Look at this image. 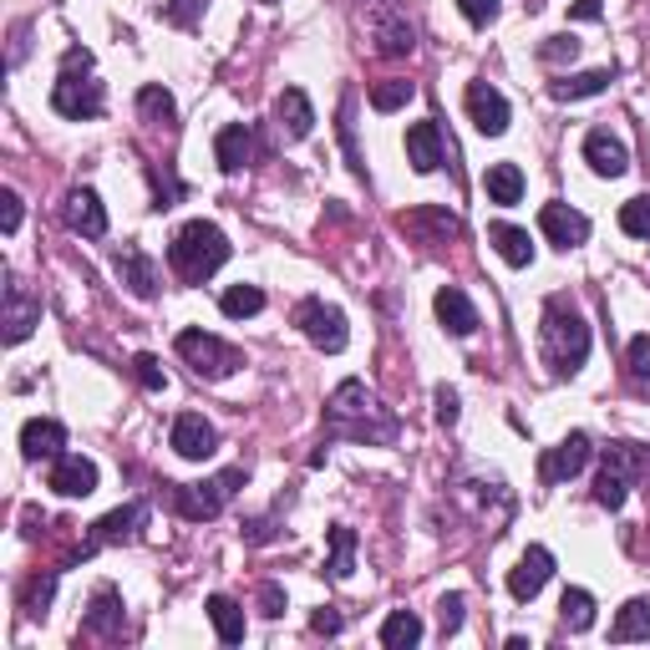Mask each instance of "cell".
Instances as JSON below:
<instances>
[{"label": "cell", "mask_w": 650, "mask_h": 650, "mask_svg": "<svg viewBox=\"0 0 650 650\" xmlns=\"http://www.w3.org/2000/svg\"><path fill=\"white\" fill-rule=\"evenodd\" d=\"M325 433L351 443H397L402 422L366 392V382H341L325 402Z\"/></svg>", "instance_id": "6da1fadb"}, {"label": "cell", "mask_w": 650, "mask_h": 650, "mask_svg": "<svg viewBox=\"0 0 650 650\" xmlns=\"http://www.w3.org/2000/svg\"><path fill=\"white\" fill-rule=\"evenodd\" d=\"M539 341H544V362L555 376H575L590 356V325L579 315V305L569 295H555L544 305V325H539Z\"/></svg>", "instance_id": "7a4b0ae2"}, {"label": "cell", "mask_w": 650, "mask_h": 650, "mask_svg": "<svg viewBox=\"0 0 650 650\" xmlns=\"http://www.w3.org/2000/svg\"><path fill=\"white\" fill-rule=\"evenodd\" d=\"M224 260H230V240H224V230L209 224V219L183 224V230L173 234V244H169V265H173V275H179L183 285H204Z\"/></svg>", "instance_id": "3957f363"}, {"label": "cell", "mask_w": 650, "mask_h": 650, "mask_svg": "<svg viewBox=\"0 0 650 650\" xmlns=\"http://www.w3.org/2000/svg\"><path fill=\"white\" fill-rule=\"evenodd\" d=\"M51 108L72 122H87L102 112V82L92 72V51H82V47L67 51V67H61L57 87H51Z\"/></svg>", "instance_id": "277c9868"}, {"label": "cell", "mask_w": 650, "mask_h": 650, "mask_svg": "<svg viewBox=\"0 0 650 650\" xmlns=\"http://www.w3.org/2000/svg\"><path fill=\"white\" fill-rule=\"evenodd\" d=\"M173 351H179L183 362L193 366V376H204V382H224V376H234L244 366L240 351L224 346V341L209 336V331H179Z\"/></svg>", "instance_id": "5b68a950"}, {"label": "cell", "mask_w": 650, "mask_h": 650, "mask_svg": "<svg viewBox=\"0 0 650 650\" xmlns=\"http://www.w3.org/2000/svg\"><path fill=\"white\" fill-rule=\"evenodd\" d=\"M240 488H244V468H224L209 483H183V488H173V508H179L183 518H214Z\"/></svg>", "instance_id": "8992f818"}, {"label": "cell", "mask_w": 650, "mask_h": 650, "mask_svg": "<svg viewBox=\"0 0 650 650\" xmlns=\"http://www.w3.org/2000/svg\"><path fill=\"white\" fill-rule=\"evenodd\" d=\"M295 325H301L305 336H311V346H321L325 356L346 351V341H351L346 311H341V305H325V301H305L301 311H295Z\"/></svg>", "instance_id": "52a82bcc"}, {"label": "cell", "mask_w": 650, "mask_h": 650, "mask_svg": "<svg viewBox=\"0 0 650 650\" xmlns=\"http://www.w3.org/2000/svg\"><path fill=\"white\" fill-rule=\"evenodd\" d=\"M143 524H148V504H143V498H133L128 508H112L108 518H97V524H92V539H87L77 555L87 559V555H97V549H108V544L138 539V529H143Z\"/></svg>", "instance_id": "ba28073f"}, {"label": "cell", "mask_w": 650, "mask_h": 650, "mask_svg": "<svg viewBox=\"0 0 650 650\" xmlns=\"http://www.w3.org/2000/svg\"><path fill=\"white\" fill-rule=\"evenodd\" d=\"M372 41L382 57H407L412 47H417V31H412V21L392 6V0H372Z\"/></svg>", "instance_id": "9c48e42d"}, {"label": "cell", "mask_w": 650, "mask_h": 650, "mask_svg": "<svg viewBox=\"0 0 650 650\" xmlns=\"http://www.w3.org/2000/svg\"><path fill=\"white\" fill-rule=\"evenodd\" d=\"M169 447L179 453V458H189V463L214 458V447H219L214 422H204L199 412H183V417H173V427H169Z\"/></svg>", "instance_id": "30bf717a"}, {"label": "cell", "mask_w": 650, "mask_h": 650, "mask_svg": "<svg viewBox=\"0 0 650 650\" xmlns=\"http://www.w3.org/2000/svg\"><path fill=\"white\" fill-rule=\"evenodd\" d=\"M549 575H555V555H549V549H539V544H529V549H524V559L508 569V595H514L518 605H529L534 595L549 585Z\"/></svg>", "instance_id": "8fae6325"}, {"label": "cell", "mask_w": 650, "mask_h": 650, "mask_svg": "<svg viewBox=\"0 0 650 650\" xmlns=\"http://www.w3.org/2000/svg\"><path fill=\"white\" fill-rule=\"evenodd\" d=\"M468 118L483 138H504L508 133V102L494 82H468Z\"/></svg>", "instance_id": "7c38bea8"}, {"label": "cell", "mask_w": 650, "mask_h": 650, "mask_svg": "<svg viewBox=\"0 0 650 650\" xmlns=\"http://www.w3.org/2000/svg\"><path fill=\"white\" fill-rule=\"evenodd\" d=\"M61 219H67V230L82 234V240H102V234H108V209H102V199H97L92 189H72V193H67Z\"/></svg>", "instance_id": "4fadbf2b"}, {"label": "cell", "mask_w": 650, "mask_h": 650, "mask_svg": "<svg viewBox=\"0 0 650 650\" xmlns=\"http://www.w3.org/2000/svg\"><path fill=\"white\" fill-rule=\"evenodd\" d=\"M47 483L61 498H87V494H97V463L82 458V453H61V458L51 463Z\"/></svg>", "instance_id": "5bb4252c"}, {"label": "cell", "mask_w": 650, "mask_h": 650, "mask_svg": "<svg viewBox=\"0 0 650 650\" xmlns=\"http://www.w3.org/2000/svg\"><path fill=\"white\" fill-rule=\"evenodd\" d=\"M254 153H260V138H254L250 122H230V128H219L214 138V158L224 173H240L254 163Z\"/></svg>", "instance_id": "9a60e30c"}, {"label": "cell", "mask_w": 650, "mask_h": 650, "mask_svg": "<svg viewBox=\"0 0 650 650\" xmlns=\"http://www.w3.org/2000/svg\"><path fill=\"white\" fill-rule=\"evenodd\" d=\"M539 230L559 244V250H579V244L590 240V219L579 214L569 204H544L539 209Z\"/></svg>", "instance_id": "2e32d148"}, {"label": "cell", "mask_w": 650, "mask_h": 650, "mask_svg": "<svg viewBox=\"0 0 650 650\" xmlns=\"http://www.w3.org/2000/svg\"><path fill=\"white\" fill-rule=\"evenodd\" d=\"M585 163H590L600 179H620V173L630 169V148L620 143L610 128H595V133L585 138Z\"/></svg>", "instance_id": "e0dca14e"}, {"label": "cell", "mask_w": 650, "mask_h": 650, "mask_svg": "<svg viewBox=\"0 0 650 650\" xmlns=\"http://www.w3.org/2000/svg\"><path fill=\"white\" fill-rule=\"evenodd\" d=\"M585 463H590V433H569L565 443L539 463V478L544 483H565V478H575V473H585Z\"/></svg>", "instance_id": "ac0fdd59"}, {"label": "cell", "mask_w": 650, "mask_h": 650, "mask_svg": "<svg viewBox=\"0 0 650 650\" xmlns=\"http://www.w3.org/2000/svg\"><path fill=\"white\" fill-rule=\"evenodd\" d=\"M112 265H118V275H122V285L133 290L138 301H153L158 295V265L148 260L138 244H122L118 254H112Z\"/></svg>", "instance_id": "d6986e66"}, {"label": "cell", "mask_w": 650, "mask_h": 650, "mask_svg": "<svg viewBox=\"0 0 650 650\" xmlns=\"http://www.w3.org/2000/svg\"><path fill=\"white\" fill-rule=\"evenodd\" d=\"M41 325V301L37 295H26L21 285H6V346H21L31 331Z\"/></svg>", "instance_id": "ffe728a7"}, {"label": "cell", "mask_w": 650, "mask_h": 650, "mask_svg": "<svg viewBox=\"0 0 650 650\" xmlns=\"http://www.w3.org/2000/svg\"><path fill=\"white\" fill-rule=\"evenodd\" d=\"M433 311H437V321H443L447 336H473V331H478V305H473L458 285H443V290H437Z\"/></svg>", "instance_id": "44dd1931"}, {"label": "cell", "mask_w": 650, "mask_h": 650, "mask_svg": "<svg viewBox=\"0 0 650 650\" xmlns=\"http://www.w3.org/2000/svg\"><path fill=\"white\" fill-rule=\"evenodd\" d=\"M402 230L417 234L422 244H447V240H458V214H447V209H412V214H402Z\"/></svg>", "instance_id": "7402d4cb"}, {"label": "cell", "mask_w": 650, "mask_h": 650, "mask_svg": "<svg viewBox=\"0 0 650 650\" xmlns=\"http://www.w3.org/2000/svg\"><path fill=\"white\" fill-rule=\"evenodd\" d=\"M275 122H280V133L285 138H311V128H315V108H311V97L301 92V87H285V92L275 97Z\"/></svg>", "instance_id": "603a6c76"}, {"label": "cell", "mask_w": 650, "mask_h": 650, "mask_svg": "<svg viewBox=\"0 0 650 650\" xmlns=\"http://www.w3.org/2000/svg\"><path fill=\"white\" fill-rule=\"evenodd\" d=\"M61 447H67V427H61L57 417H31L21 427V453L31 463L41 458H61Z\"/></svg>", "instance_id": "cb8c5ba5"}, {"label": "cell", "mask_w": 650, "mask_h": 650, "mask_svg": "<svg viewBox=\"0 0 650 650\" xmlns=\"http://www.w3.org/2000/svg\"><path fill=\"white\" fill-rule=\"evenodd\" d=\"M82 626L92 630V636H102V640H118L122 636V595L112 590V585H102V590L92 595Z\"/></svg>", "instance_id": "d4e9b609"}, {"label": "cell", "mask_w": 650, "mask_h": 650, "mask_svg": "<svg viewBox=\"0 0 650 650\" xmlns=\"http://www.w3.org/2000/svg\"><path fill=\"white\" fill-rule=\"evenodd\" d=\"M407 163L417 173H437V163H443V133H437V122H412L407 128Z\"/></svg>", "instance_id": "484cf974"}, {"label": "cell", "mask_w": 650, "mask_h": 650, "mask_svg": "<svg viewBox=\"0 0 650 650\" xmlns=\"http://www.w3.org/2000/svg\"><path fill=\"white\" fill-rule=\"evenodd\" d=\"M610 87V67H595V72H565L559 82H549L555 102H585V97H600Z\"/></svg>", "instance_id": "4316f807"}, {"label": "cell", "mask_w": 650, "mask_h": 650, "mask_svg": "<svg viewBox=\"0 0 650 650\" xmlns=\"http://www.w3.org/2000/svg\"><path fill=\"white\" fill-rule=\"evenodd\" d=\"M488 244L504 254L514 270L534 265V244H529V230H518V224H488Z\"/></svg>", "instance_id": "83f0119b"}, {"label": "cell", "mask_w": 650, "mask_h": 650, "mask_svg": "<svg viewBox=\"0 0 650 650\" xmlns=\"http://www.w3.org/2000/svg\"><path fill=\"white\" fill-rule=\"evenodd\" d=\"M351 569H356V529L351 524H336L331 529V559H325V575L336 579H351Z\"/></svg>", "instance_id": "f1b7e54d"}, {"label": "cell", "mask_w": 650, "mask_h": 650, "mask_svg": "<svg viewBox=\"0 0 650 650\" xmlns=\"http://www.w3.org/2000/svg\"><path fill=\"white\" fill-rule=\"evenodd\" d=\"M483 189H488V204H518L524 199V173H518V163H494Z\"/></svg>", "instance_id": "f546056e"}, {"label": "cell", "mask_w": 650, "mask_h": 650, "mask_svg": "<svg viewBox=\"0 0 650 650\" xmlns=\"http://www.w3.org/2000/svg\"><path fill=\"white\" fill-rule=\"evenodd\" d=\"M382 646L386 650H412V646H422V620L412 610H392L382 620Z\"/></svg>", "instance_id": "4dcf8cb0"}, {"label": "cell", "mask_w": 650, "mask_h": 650, "mask_svg": "<svg viewBox=\"0 0 650 650\" xmlns=\"http://www.w3.org/2000/svg\"><path fill=\"white\" fill-rule=\"evenodd\" d=\"M209 620H214V630H219L224 646H240L244 640V610L230 600V595H214V600H209Z\"/></svg>", "instance_id": "1f68e13d"}, {"label": "cell", "mask_w": 650, "mask_h": 650, "mask_svg": "<svg viewBox=\"0 0 650 650\" xmlns=\"http://www.w3.org/2000/svg\"><path fill=\"white\" fill-rule=\"evenodd\" d=\"M610 640H650V600H630L620 605L610 626Z\"/></svg>", "instance_id": "d6a6232c"}, {"label": "cell", "mask_w": 650, "mask_h": 650, "mask_svg": "<svg viewBox=\"0 0 650 650\" xmlns=\"http://www.w3.org/2000/svg\"><path fill=\"white\" fill-rule=\"evenodd\" d=\"M219 311L230 315V321L260 315V311H265V290H260V285H230V290H224V301H219Z\"/></svg>", "instance_id": "836d02e7"}, {"label": "cell", "mask_w": 650, "mask_h": 650, "mask_svg": "<svg viewBox=\"0 0 650 650\" xmlns=\"http://www.w3.org/2000/svg\"><path fill=\"white\" fill-rule=\"evenodd\" d=\"M626 494H630V478L620 468H610V463H605L600 478H595V504L615 514V508H626Z\"/></svg>", "instance_id": "e575fe53"}, {"label": "cell", "mask_w": 650, "mask_h": 650, "mask_svg": "<svg viewBox=\"0 0 650 650\" xmlns=\"http://www.w3.org/2000/svg\"><path fill=\"white\" fill-rule=\"evenodd\" d=\"M559 615H565L569 630H590L595 626V595L590 590H565V600H559Z\"/></svg>", "instance_id": "d590c367"}, {"label": "cell", "mask_w": 650, "mask_h": 650, "mask_svg": "<svg viewBox=\"0 0 650 650\" xmlns=\"http://www.w3.org/2000/svg\"><path fill=\"white\" fill-rule=\"evenodd\" d=\"M412 97H417V87H412V82H402V77H386V82L372 87V108L376 112H397V108H407Z\"/></svg>", "instance_id": "8d00e7d4"}, {"label": "cell", "mask_w": 650, "mask_h": 650, "mask_svg": "<svg viewBox=\"0 0 650 650\" xmlns=\"http://www.w3.org/2000/svg\"><path fill=\"white\" fill-rule=\"evenodd\" d=\"M138 112H143L148 122H153V128H163V122H173V92H163V87H143V92H138Z\"/></svg>", "instance_id": "74e56055"}, {"label": "cell", "mask_w": 650, "mask_h": 650, "mask_svg": "<svg viewBox=\"0 0 650 650\" xmlns=\"http://www.w3.org/2000/svg\"><path fill=\"white\" fill-rule=\"evenodd\" d=\"M620 230H626L630 240H650V193H640V199H630V204L620 209Z\"/></svg>", "instance_id": "f35d334b"}, {"label": "cell", "mask_w": 650, "mask_h": 650, "mask_svg": "<svg viewBox=\"0 0 650 650\" xmlns=\"http://www.w3.org/2000/svg\"><path fill=\"white\" fill-rule=\"evenodd\" d=\"M437 630H443V640L463 630V595H443L437 600Z\"/></svg>", "instance_id": "ab89813d"}, {"label": "cell", "mask_w": 650, "mask_h": 650, "mask_svg": "<svg viewBox=\"0 0 650 650\" xmlns=\"http://www.w3.org/2000/svg\"><path fill=\"white\" fill-rule=\"evenodd\" d=\"M204 6H209V0H169V11H163V16H169L173 26H183V31H189V26H199Z\"/></svg>", "instance_id": "60d3db41"}, {"label": "cell", "mask_w": 650, "mask_h": 650, "mask_svg": "<svg viewBox=\"0 0 650 650\" xmlns=\"http://www.w3.org/2000/svg\"><path fill=\"white\" fill-rule=\"evenodd\" d=\"M539 57L549 61V67H559V61H575V57H579V41H575V37H549V41L539 47Z\"/></svg>", "instance_id": "b9f144b4"}, {"label": "cell", "mask_w": 650, "mask_h": 650, "mask_svg": "<svg viewBox=\"0 0 650 650\" xmlns=\"http://www.w3.org/2000/svg\"><path fill=\"white\" fill-rule=\"evenodd\" d=\"M133 372H138V382H143L148 392H163V386H169V376H163L158 356H138V362H133Z\"/></svg>", "instance_id": "7bdbcfd3"}, {"label": "cell", "mask_w": 650, "mask_h": 650, "mask_svg": "<svg viewBox=\"0 0 650 650\" xmlns=\"http://www.w3.org/2000/svg\"><path fill=\"white\" fill-rule=\"evenodd\" d=\"M0 230H6V234L21 230V193H16V189L0 193Z\"/></svg>", "instance_id": "ee69618b"}, {"label": "cell", "mask_w": 650, "mask_h": 650, "mask_svg": "<svg viewBox=\"0 0 650 650\" xmlns=\"http://www.w3.org/2000/svg\"><path fill=\"white\" fill-rule=\"evenodd\" d=\"M458 11L468 16L473 26H494L498 21V0H458Z\"/></svg>", "instance_id": "f6af8a7d"}, {"label": "cell", "mask_w": 650, "mask_h": 650, "mask_svg": "<svg viewBox=\"0 0 650 650\" xmlns=\"http://www.w3.org/2000/svg\"><path fill=\"white\" fill-rule=\"evenodd\" d=\"M433 407H437V422H443V427H453V422H458V392H453V386H437Z\"/></svg>", "instance_id": "bcb514c9"}, {"label": "cell", "mask_w": 650, "mask_h": 650, "mask_svg": "<svg viewBox=\"0 0 650 650\" xmlns=\"http://www.w3.org/2000/svg\"><path fill=\"white\" fill-rule=\"evenodd\" d=\"M630 372H636L640 382H650V331L630 341Z\"/></svg>", "instance_id": "7dc6e473"}, {"label": "cell", "mask_w": 650, "mask_h": 650, "mask_svg": "<svg viewBox=\"0 0 650 650\" xmlns=\"http://www.w3.org/2000/svg\"><path fill=\"white\" fill-rule=\"evenodd\" d=\"M260 615H270V620L285 615V590L280 585H260Z\"/></svg>", "instance_id": "c3c4849f"}, {"label": "cell", "mask_w": 650, "mask_h": 650, "mask_svg": "<svg viewBox=\"0 0 650 650\" xmlns=\"http://www.w3.org/2000/svg\"><path fill=\"white\" fill-rule=\"evenodd\" d=\"M51 585H57V575H47L41 585H31V595H26V610H47V605H51Z\"/></svg>", "instance_id": "681fc988"}, {"label": "cell", "mask_w": 650, "mask_h": 650, "mask_svg": "<svg viewBox=\"0 0 650 650\" xmlns=\"http://www.w3.org/2000/svg\"><path fill=\"white\" fill-rule=\"evenodd\" d=\"M311 630H315V636H341V615L336 610H315Z\"/></svg>", "instance_id": "f907efd6"}, {"label": "cell", "mask_w": 650, "mask_h": 650, "mask_svg": "<svg viewBox=\"0 0 650 650\" xmlns=\"http://www.w3.org/2000/svg\"><path fill=\"white\" fill-rule=\"evenodd\" d=\"M569 16H575V21H600L605 0H575V6H569Z\"/></svg>", "instance_id": "816d5d0a"}, {"label": "cell", "mask_w": 650, "mask_h": 650, "mask_svg": "<svg viewBox=\"0 0 650 650\" xmlns=\"http://www.w3.org/2000/svg\"><path fill=\"white\" fill-rule=\"evenodd\" d=\"M26 57V26H16V47H11V61Z\"/></svg>", "instance_id": "f5cc1de1"}]
</instances>
